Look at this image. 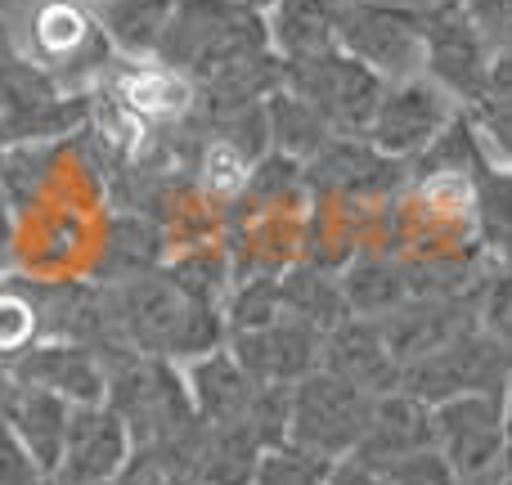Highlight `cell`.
<instances>
[{"label": "cell", "mask_w": 512, "mask_h": 485, "mask_svg": "<svg viewBox=\"0 0 512 485\" xmlns=\"http://www.w3.org/2000/svg\"><path fill=\"white\" fill-rule=\"evenodd\" d=\"M108 288H113L117 328L140 355L194 364L198 355L221 351V319L212 310V297L189 292L180 279L140 274Z\"/></svg>", "instance_id": "cell-1"}, {"label": "cell", "mask_w": 512, "mask_h": 485, "mask_svg": "<svg viewBox=\"0 0 512 485\" xmlns=\"http://www.w3.org/2000/svg\"><path fill=\"white\" fill-rule=\"evenodd\" d=\"M95 90H63L32 63L14 14H0V144H54L90 122Z\"/></svg>", "instance_id": "cell-2"}, {"label": "cell", "mask_w": 512, "mask_h": 485, "mask_svg": "<svg viewBox=\"0 0 512 485\" xmlns=\"http://www.w3.org/2000/svg\"><path fill=\"white\" fill-rule=\"evenodd\" d=\"M265 50H270V32H265L261 9L243 0H176L158 45V63L176 68L198 86Z\"/></svg>", "instance_id": "cell-3"}, {"label": "cell", "mask_w": 512, "mask_h": 485, "mask_svg": "<svg viewBox=\"0 0 512 485\" xmlns=\"http://www.w3.org/2000/svg\"><path fill=\"white\" fill-rule=\"evenodd\" d=\"M14 27L32 63L63 90H90L117 63L95 9L81 0H27Z\"/></svg>", "instance_id": "cell-4"}, {"label": "cell", "mask_w": 512, "mask_h": 485, "mask_svg": "<svg viewBox=\"0 0 512 485\" xmlns=\"http://www.w3.org/2000/svg\"><path fill=\"white\" fill-rule=\"evenodd\" d=\"M283 90L297 95L333 135H364L387 81L342 50L283 63Z\"/></svg>", "instance_id": "cell-5"}, {"label": "cell", "mask_w": 512, "mask_h": 485, "mask_svg": "<svg viewBox=\"0 0 512 485\" xmlns=\"http://www.w3.org/2000/svg\"><path fill=\"white\" fill-rule=\"evenodd\" d=\"M369 409H373V396H364L351 382L333 378L328 369H315L301 382H292L288 445L337 463V459H346V454H355V445H360V436H364V423H369Z\"/></svg>", "instance_id": "cell-6"}, {"label": "cell", "mask_w": 512, "mask_h": 485, "mask_svg": "<svg viewBox=\"0 0 512 485\" xmlns=\"http://www.w3.org/2000/svg\"><path fill=\"white\" fill-rule=\"evenodd\" d=\"M418 32H423V72L454 99L459 108L486 95L490 45L468 18L463 0H414Z\"/></svg>", "instance_id": "cell-7"}, {"label": "cell", "mask_w": 512, "mask_h": 485, "mask_svg": "<svg viewBox=\"0 0 512 485\" xmlns=\"http://www.w3.org/2000/svg\"><path fill=\"white\" fill-rule=\"evenodd\" d=\"M508 382H512V360L481 324L463 328L459 337H450L445 346H436L423 360L400 369V391L418 396L423 405H441V400H454V396H477V391L504 396Z\"/></svg>", "instance_id": "cell-8"}, {"label": "cell", "mask_w": 512, "mask_h": 485, "mask_svg": "<svg viewBox=\"0 0 512 485\" xmlns=\"http://www.w3.org/2000/svg\"><path fill=\"white\" fill-rule=\"evenodd\" d=\"M436 454L450 463L459 485H481L504 472V396L477 391L432 405Z\"/></svg>", "instance_id": "cell-9"}, {"label": "cell", "mask_w": 512, "mask_h": 485, "mask_svg": "<svg viewBox=\"0 0 512 485\" xmlns=\"http://www.w3.org/2000/svg\"><path fill=\"white\" fill-rule=\"evenodd\" d=\"M337 50L360 59L387 86L423 77V32H418L414 0H355Z\"/></svg>", "instance_id": "cell-10"}, {"label": "cell", "mask_w": 512, "mask_h": 485, "mask_svg": "<svg viewBox=\"0 0 512 485\" xmlns=\"http://www.w3.org/2000/svg\"><path fill=\"white\" fill-rule=\"evenodd\" d=\"M454 113H459V104H454L432 77L391 81V86L382 90L378 108H373V122H369V131H364V140L396 162H414L418 153L445 131V122H450Z\"/></svg>", "instance_id": "cell-11"}, {"label": "cell", "mask_w": 512, "mask_h": 485, "mask_svg": "<svg viewBox=\"0 0 512 485\" xmlns=\"http://www.w3.org/2000/svg\"><path fill=\"white\" fill-rule=\"evenodd\" d=\"M131 450V432L104 400L72 405L68 436H63V454L50 485H113L131 463Z\"/></svg>", "instance_id": "cell-12"}, {"label": "cell", "mask_w": 512, "mask_h": 485, "mask_svg": "<svg viewBox=\"0 0 512 485\" xmlns=\"http://www.w3.org/2000/svg\"><path fill=\"white\" fill-rule=\"evenodd\" d=\"M481 288H486V283H481ZM477 301H481V292H454V297L427 292V297H405L396 310H387V315L378 319L391 360L405 369V364L423 360L427 351L445 346L450 337H459L463 328L477 324Z\"/></svg>", "instance_id": "cell-13"}, {"label": "cell", "mask_w": 512, "mask_h": 485, "mask_svg": "<svg viewBox=\"0 0 512 485\" xmlns=\"http://www.w3.org/2000/svg\"><path fill=\"white\" fill-rule=\"evenodd\" d=\"M319 342H324V333H315L310 324H301L292 315H279L265 328L234 333L230 355L261 387H292V382H301L306 373L319 369Z\"/></svg>", "instance_id": "cell-14"}, {"label": "cell", "mask_w": 512, "mask_h": 485, "mask_svg": "<svg viewBox=\"0 0 512 485\" xmlns=\"http://www.w3.org/2000/svg\"><path fill=\"white\" fill-rule=\"evenodd\" d=\"M9 373H14L18 382H27V387L54 391V396L68 400V405H99V400H104V387H108L104 360H99L90 346L59 342V337L32 342L14 364H9Z\"/></svg>", "instance_id": "cell-15"}, {"label": "cell", "mask_w": 512, "mask_h": 485, "mask_svg": "<svg viewBox=\"0 0 512 485\" xmlns=\"http://www.w3.org/2000/svg\"><path fill=\"white\" fill-rule=\"evenodd\" d=\"M319 369L360 387L364 396H387L400 387V364L391 360L387 342H382L378 319L351 315L337 328H328L324 342H319Z\"/></svg>", "instance_id": "cell-16"}, {"label": "cell", "mask_w": 512, "mask_h": 485, "mask_svg": "<svg viewBox=\"0 0 512 485\" xmlns=\"http://www.w3.org/2000/svg\"><path fill=\"white\" fill-rule=\"evenodd\" d=\"M418 450H436L432 436V405H423L409 391H387V396H373L369 423H364V436L355 445L351 459H360L364 468H387V463L405 459V454Z\"/></svg>", "instance_id": "cell-17"}, {"label": "cell", "mask_w": 512, "mask_h": 485, "mask_svg": "<svg viewBox=\"0 0 512 485\" xmlns=\"http://www.w3.org/2000/svg\"><path fill=\"white\" fill-rule=\"evenodd\" d=\"M351 5L355 0H279V5L265 9L270 50L283 63L337 50V36H342Z\"/></svg>", "instance_id": "cell-18"}, {"label": "cell", "mask_w": 512, "mask_h": 485, "mask_svg": "<svg viewBox=\"0 0 512 485\" xmlns=\"http://www.w3.org/2000/svg\"><path fill=\"white\" fill-rule=\"evenodd\" d=\"M301 171H306L315 185L342 189V194H387L391 185H400L405 162L378 153L364 135H333Z\"/></svg>", "instance_id": "cell-19"}, {"label": "cell", "mask_w": 512, "mask_h": 485, "mask_svg": "<svg viewBox=\"0 0 512 485\" xmlns=\"http://www.w3.org/2000/svg\"><path fill=\"white\" fill-rule=\"evenodd\" d=\"M0 414L9 418V427L18 432V441L32 450V459L41 463L45 481H50L54 468H59L72 405H68V400H59L54 391L27 387V382L14 378V382H9V391H5V400H0Z\"/></svg>", "instance_id": "cell-20"}, {"label": "cell", "mask_w": 512, "mask_h": 485, "mask_svg": "<svg viewBox=\"0 0 512 485\" xmlns=\"http://www.w3.org/2000/svg\"><path fill=\"white\" fill-rule=\"evenodd\" d=\"M185 387H189V400H194L203 423L248 427L252 400H256V391H261V382H252L230 351H212V355H198V360L189 364Z\"/></svg>", "instance_id": "cell-21"}, {"label": "cell", "mask_w": 512, "mask_h": 485, "mask_svg": "<svg viewBox=\"0 0 512 485\" xmlns=\"http://www.w3.org/2000/svg\"><path fill=\"white\" fill-rule=\"evenodd\" d=\"M265 445L239 423H203L189 450L194 485H252Z\"/></svg>", "instance_id": "cell-22"}, {"label": "cell", "mask_w": 512, "mask_h": 485, "mask_svg": "<svg viewBox=\"0 0 512 485\" xmlns=\"http://www.w3.org/2000/svg\"><path fill=\"white\" fill-rule=\"evenodd\" d=\"M117 95H122V108L135 117H149V122L176 126L189 117L194 108V81L180 77L176 68L149 59V63H126V72H117Z\"/></svg>", "instance_id": "cell-23"}, {"label": "cell", "mask_w": 512, "mask_h": 485, "mask_svg": "<svg viewBox=\"0 0 512 485\" xmlns=\"http://www.w3.org/2000/svg\"><path fill=\"white\" fill-rule=\"evenodd\" d=\"M104 27L108 45L117 50V59H131V63H149L158 59V45L162 32L171 23V9L176 0H99L90 5Z\"/></svg>", "instance_id": "cell-24"}, {"label": "cell", "mask_w": 512, "mask_h": 485, "mask_svg": "<svg viewBox=\"0 0 512 485\" xmlns=\"http://www.w3.org/2000/svg\"><path fill=\"white\" fill-rule=\"evenodd\" d=\"M472 216H477V247L490 270H512V167H495L472 176Z\"/></svg>", "instance_id": "cell-25"}, {"label": "cell", "mask_w": 512, "mask_h": 485, "mask_svg": "<svg viewBox=\"0 0 512 485\" xmlns=\"http://www.w3.org/2000/svg\"><path fill=\"white\" fill-rule=\"evenodd\" d=\"M486 167H490V153L481 149V135H477V126H472L468 108H459V113L445 122V131L414 158V171L427 180H468L472 185V176Z\"/></svg>", "instance_id": "cell-26"}, {"label": "cell", "mask_w": 512, "mask_h": 485, "mask_svg": "<svg viewBox=\"0 0 512 485\" xmlns=\"http://www.w3.org/2000/svg\"><path fill=\"white\" fill-rule=\"evenodd\" d=\"M279 297H283V315L310 324L315 333H328V328H337L342 319H351V306H346V297H342V279L315 270V265L279 279Z\"/></svg>", "instance_id": "cell-27"}, {"label": "cell", "mask_w": 512, "mask_h": 485, "mask_svg": "<svg viewBox=\"0 0 512 485\" xmlns=\"http://www.w3.org/2000/svg\"><path fill=\"white\" fill-rule=\"evenodd\" d=\"M265 131H270V149L279 153V158L301 162V167L333 140V131H328L297 95H288V90H274V95L265 99Z\"/></svg>", "instance_id": "cell-28"}, {"label": "cell", "mask_w": 512, "mask_h": 485, "mask_svg": "<svg viewBox=\"0 0 512 485\" xmlns=\"http://www.w3.org/2000/svg\"><path fill=\"white\" fill-rule=\"evenodd\" d=\"M342 297L351 306V315L360 319H382L387 310H396L409 297L405 265L387 261V256H364L342 274Z\"/></svg>", "instance_id": "cell-29"}, {"label": "cell", "mask_w": 512, "mask_h": 485, "mask_svg": "<svg viewBox=\"0 0 512 485\" xmlns=\"http://www.w3.org/2000/svg\"><path fill=\"white\" fill-rule=\"evenodd\" d=\"M153 261H158V230L149 221L126 216V225H117L113 243H108V274H113V283L140 279V274L153 270Z\"/></svg>", "instance_id": "cell-30"}, {"label": "cell", "mask_w": 512, "mask_h": 485, "mask_svg": "<svg viewBox=\"0 0 512 485\" xmlns=\"http://www.w3.org/2000/svg\"><path fill=\"white\" fill-rule=\"evenodd\" d=\"M328 468L333 463L319 459V454H306L297 445H270L256 463V477L252 485H324L328 481Z\"/></svg>", "instance_id": "cell-31"}, {"label": "cell", "mask_w": 512, "mask_h": 485, "mask_svg": "<svg viewBox=\"0 0 512 485\" xmlns=\"http://www.w3.org/2000/svg\"><path fill=\"white\" fill-rule=\"evenodd\" d=\"M36 333H41V324H36V306L27 288L23 283H14V288L0 283V364H14L36 342Z\"/></svg>", "instance_id": "cell-32"}, {"label": "cell", "mask_w": 512, "mask_h": 485, "mask_svg": "<svg viewBox=\"0 0 512 485\" xmlns=\"http://www.w3.org/2000/svg\"><path fill=\"white\" fill-rule=\"evenodd\" d=\"M468 117L481 135V149L495 167H512V95H481L468 104Z\"/></svg>", "instance_id": "cell-33"}, {"label": "cell", "mask_w": 512, "mask_h": 485, "mask_svg": "<svg viewBox=\"0 0 512 485\" xmlns=\"http://www.w3.org/2000/svg\"><path fill=\"white\" fill-rule=\"evenodd\" d=\"M283 315L279 279H248L230 301V333H248V328H265Z\"/></svg>", "instance_id": "cell-34"}, {"label": "cell", "mask_w": 512, "mask_h": 485, "mask_svg": "<svg viewBox=\"0 0 512 485\" xmlns=\"http://www.w3.org/2000/svg\"><path fill=\"white\" fill-rule=\"evenodd\" d=\"M477 324L504 346V355L512 360V270H490L477 301Z\"/></svg>", "instance_id": "cell-35"}, {"label": "cell", "mask_w": 512, "mask_h": 485, "mask_svg": "<svg viewBox=\"0 0 512 485\" xmlns=\"http://www.w3.org/2000/svg\"><path fill=\"white\" fill-rule=\"evenodd\" d=\"M373 485H459V477H454L450 463L436 450H418V454L387 463V468H378L373 472Z\"/></svg>", "instance_id": "cell-36"}, {"label": "cell", "mask_w": 512, "mask_h": 485, "mask_svg": "<svg viewBox=\"0 0 512 485\" xmlns=\"http://www.w3.org/2000/svg\"><path fill=\"white\" fill-rule=\"evenodd\" d=\"M0 485H50L41 472V463L32 459L18 432L9 427V418L0 414Z\"/></svg>", "instance_id": "cell-37"}, {"label": "cell", "mask_w": 512, "mask_h": 485, "mask_svg": "<svg viewBox=\"0 0 512 485\" xmlns=\"http://www.w3.org/2000/svg\"><path fill=\"white\" fill-rule=\"evenodd\" d=\"M490 50H512V0H463Z\"/></svg>", "instance_id": "cell-38"}, {"label": "cell", "mask_w": 512, "mask_h": 485, "mask_svg": "<svg viewBox=\"0 0 512 485\" xmlns=\"http://www.w3.org/2000/svg\"><path fill=\"white\" fill-rule=\"evenodd\" d=\"M486 95H512V50H495V54H490Z\"/></svg>", "instance_id": "cell-39"}, {"label": "cell", "mask_w": 512, "mask_h": 485, "mask_svg": "<svg viewBox=\"0 0 512 485\" xmlns=\"http://www.w3.org/2000/svg\"><path fill=\"white\" fill-rule=\"evenodd\" d=\"M324 485H373V468H364L360 459H337L333 468H328V481Z\"/></svg>", "instance_id": "cell-40"}, {"label": "cell", "mask_w": 512, "mask_h": 485, "mask_svg": "<svg viewBox=\"0 0 512 485\" xmlns=\"http://www.w3.org/2000/svg\"><path fill=\"white\" fill-rule=\"evenodd\" d=\"M504 468H512V382L504 387Z\"/></svg>", "instance_id": "cell-41"}, {"label": "cell", "mask_w": 512, "mask_h": 485, "mask_svg": "<svg viewBox=\"0 0 512 485\" xmlns=\"http://www.w3.org/2000/svg\"><path fill=\"white\" fill-rule=\"evenodd\" d=\"M9 261V212H0V270Z\"/></svg>", "instance_id": "cell-42"}, {"label": "cell", "mask_w": 512, "mask_h": 485, "mask_svg": "<svg viewBox=\"0 0 512 485\" xmlns=\"http://www.w3.org/2000/svg\"><path fill=\"white\" fill-rule=\"evenodd\" d=\"M9 382H14V373H9V364H0V400H5V391H9Z\"/></svg>", "instance_id": "cell-43"}, {"label": "cell", "mask_w": 512, "mask_h": 485, "mask_svg": "<svg viewBox=\"0 0 512 485\" xmlns=\"http://www.w3.org/2000/svg\"><path fill=\"white\" fill-rule=\"evenodd\" d=\"M243 5H252V9H261V14H265V9L279 5V0H243Z\"/></svg>", "instance_id": "cell-44"}, {"label": "cell", "mask_w": 512, "mask_h": 485, "mask_svg": "<svg viewBox=\"0 0 512 485\" xmlns=\"http://www.w3.org/2000/svg\"><path fill=\"white\" fill-rule=\"evenodd\" d=\"M9 9H14V0H0V14H9Z\"/></svg>", "instance_id": "cell-45"}, {"label": "cell", "mask_w": 512, "mask_h": 485, "mask_svg": "<svg viewBox=\"0 0 512 485\" xmlns=\"http://www.w3.org/2000/svg\"><path fill=\"white\" fill-rule=\"evenodd\" d=\"M0 212H9V207H5V189H0Z\"/></svg>", "instance_id": "cell-46"}, {"label": "cell", "mask_w": 512, "mask_h": 485, "mask_svg": "<svg viewBox=\"0 0 512 485\" xmlns=\"http://www.w3.org/2000/svg\"><path fill=\"white\" fill-rule=\"evenodd\" d=\"M0 162H5V144H0Z\"/></svg>", "instance_id": "cell-47"}, {"label": "cell", "mask_w": 512, "mask_h": 485, "mask_svg": "<svg viewBox=\"0 0 512 485\" xmlns=\"http://www.w3.org/2000/svg\"><path fill=\"white\" fill-rule=\"evenodd\" d=\"M81 5H99V0H81Z\"/></svg>", "instance_id": "cell-48"}]
</instances>
